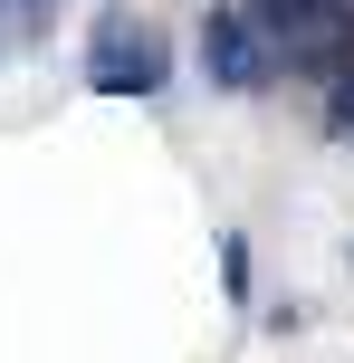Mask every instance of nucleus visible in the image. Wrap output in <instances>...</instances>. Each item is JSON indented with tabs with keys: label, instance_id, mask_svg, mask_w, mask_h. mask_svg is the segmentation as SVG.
I'll use <instances>...</instances> for the list:
<instances>
[{
	"label": "nucleus",
	"instance_id": "f257e3e1",
	"mask_svg": "<svg viewBox=\"0 0 354 363\" xmlns=\"http://www.w3.org/2000/svg\"><path fill=\"white\" fill-rule=\"evenodd\" d=\"M163 77H172V57H163L144 10H106L96 19V38H87V86L96 96H153Z\"/></svg>",
	"mask_w": 354,
	"mask_h": 363
},
{
	"label": "nucleus",
	"instance_id": "7ed1b4c3",
	"mask_svg": "<svg viewBox=\"0 0 354 363\" xmlns=\"http://www.w3.org/2000/svg\"><path fill=\"white\" fill-rule=\"evenodd\" d=\"M326 125L354 134V67H336V86H326Z\"/></svg>",
	"mask_w": 354,
	"mask_h": 363
},
{
	"label": "nucleus",
	"instance_id": "20e7f679",
	"mask_svg": "<svg viewBox=\"0 0 354 363\" xmlns=\"http://www.w3.org/2000/svg\"><path fill=\"white\" fill-rule=\"evenodd\" d=\"M221 277H230V296H249V249L240 239H221Z\"/></svg>",
	"mask_w": 354,
	"mask_h": 363
},
{
	"label": "nucleus",
	"instance_id": "f03ea898",
	"mask_svg": "<svg viewBox=\"0 0 354 363\" xmlns=\"http://www.w3.org/2000/svg\"><path fill=\"white\" fill-rule=\"evenodd\" d=\"M201 67H211V86H268L278 48L259 38L249 10H211V19H201Z\"/></svg>",
	"mask_w": 354,
	"mask_h": 363
}]
</instances>
